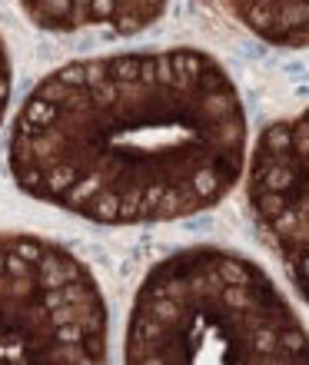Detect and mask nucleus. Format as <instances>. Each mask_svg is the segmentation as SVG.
<instances>
[{"label": "nucleus", "instance_id": "obj_3", "mask_svg": "<svg viewBox=\"0 0 309 365\" xmlns=\"http://www.w3.org/2000/svg\"><path fill=\"white\" fill-rule=\"evenodd\" d=\"M110 316L93 272L67 246L0 232V362H106Z\"/></svg>", "mask_w": 309, "mask_h": 365}, {"label": "nucleus", "instance_id": "obj_2", "mask_svg": "<svg viewBox=\"0 0 309 365\" xmlns=\"http://www.w3.org/2000/svg\"><path fill=\"white\" fill-rule=\"evenodd\" d=\"M123 359L133 365H309V332L260 262L220 246H190L143 276Z\"/></svg>", "mask_w": 309, "mask_h": 365}, {"label": "nucleus", "instance_id": "obj_1", "mask_svg": "<svg viewBox=\"0 0 309 365\" xmlns=\"http://www.w3.org/2000/svg\"><path fill=\"white\" fill-rule=\"evenodd\" d=\"M7 160L27 196L80 220H186L223 202L243 176L246 113L206 50L74 60L30 90Z\"/></svg>", "mask_w": 309, "mask_h": 365}, {"label": "nucleus", "instance_id": "obj_4", "mask_svg": "<svg viewBox=\"0 0 309 365\" xmlns=\"http://www.w3.org/2000/svg\"><path fill=\"white\" fill-rule=\"evenodd\" d=\"M246 202L260 236L309 302V106L256 136Z\"/></svg>", "mask_w": 309, "mask_h": 365}, {"label": "nucleus", "instance_id": "obj_5", "mask_svg": "<svg viewBox=\"0 0 309 365\" xmlns=\"http://www.w3.org/2000/svg\"><path fill=\"white\" fill-rule=\"evenodd\" d=\"M40 30L77 34L100 30L110 37H130L163 17L166 0H17Z\"/></svg>", "mask_w": 309, "mask_h": 365}, {"label": "nucleus", "instance_id": "obj_7", "mask_svg": "<svg viewBox=\"0 0 309 365\" xmlns=\"http://www.w3.org/2000/svg\"><path fill=\"white\" fill-rule=\"evenodd\" d=\"M10 90H14V70H10L7 40H4V34H0V123H4V113H7Z\"/></svg>", "mask_w": 309, "mask_h": 365}, {"label": "nucleus", "instance_id": "obj_6", "mask_svg": "<svg viewBox=\"0 0 309 365\" xmlns=\"http://www.w3.org/2000/svg\"><path fill=\"white\" fill-rule=\"evenodd\" d=\"M213 4L263 43L286 50L309 47V0H213Z\"/></svg>", "mask_w": 309, "mask_h": 365}]
</instances>
